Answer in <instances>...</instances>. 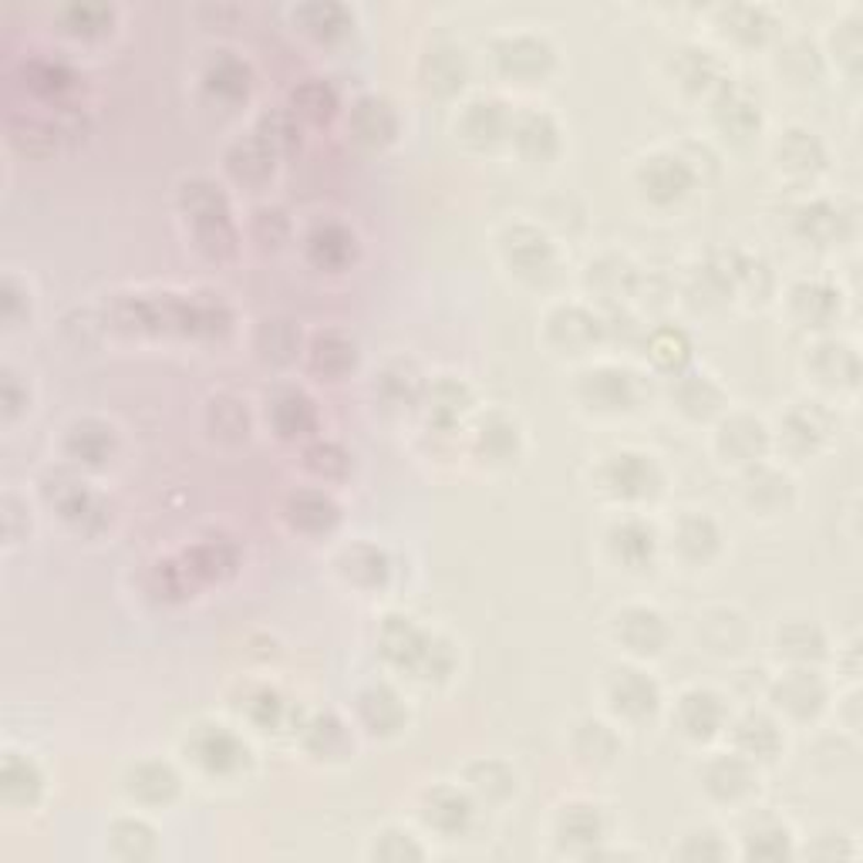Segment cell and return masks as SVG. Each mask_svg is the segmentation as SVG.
Instances as JSON below:
<instances>
[{
	"instance_id": "cell-1",
	"label": "cell",
	"mask_w": 863,
	"mask_h": 863,
	"mask_svg": "<svg viewBox=\"0 0 863 863\" xmlns=\"http://www.w3.org/2000/svg\"><path fill=\"white\" fill-rule=\"evenodd\" d=\"M382 651L391 665L398 668H408V671H435V655L439 645L432 638H425V634L412 624V621H405V617H388L385 631H382Z\"/></svg>"
},
{
	"instance_id": "cell-2",
	"label": "cell",
	"mask_w": 863,
	"mask_h": 863,
	"mask_svg": "<svg viewBox=\"0 0 863 863\" xmlns=\"http://www.w3.org/2000/svg\"><path fill=\"white\" fill-rule=\"evenodd\" d=\"M611 702L627 718H645L658 708V685L641 671L621 668L611 678Z\"/></svg>"
},
{
	"instance_id": "cell-3",
	"label": "cell",
	"mask_w": 863,
	"mask_h": 863,
	"mask_svg": "<svg viewBox=\"0 0 863 863\" xmlns=\"http://www.w3.org/2000/svg\"><path fill=\"white\" fill-rule=\"evenodd\" d=\"M641 186L651 200L658 203H671L678 200L692 186V169L681 162V159H671V156H655L641 166Z\"/></svg>"
},
{
	"instance_id": "cell-4",
	"label": "cell",
	"mask_w": 863,
	"mask_h": 863,
	"mask_svg": "<svg viewBox=\"0 0 863 863\" xmlns=\"http://www.w3.org/2000/svg\"><path fill=\"white\" fill-rule=\"evenodd\" d=\"M617 638L638 655H658L665 648V621L648 607H631L617 617Z\"/></svg>"
},
{
	"instance_id": "cell-5",
	"label": "cell",
	"mask_w": 863,
	"mask_h": 863,
	"mask_svg": "<svg viewBox=\"0 0 863 863\" xmlns=\"http://www.w3.org/2000/svg\"><path fill=\"white\" fill-rule=\"evenodd\" d=\"M193 756L209 772H230V769H237L247 759V746L237 736L226 733V729H203L193 739Z\"/></svg>"
},
{
	"instance_id": "cell-6",
	"label": "cell",
	"mask_w": 863,
	"mask_h": 863,
	"mask_svg": "<svg viewBox=\"0 0 863 863\" xmlns=\"http://www.w3.org/2000/svg\"><path fill=\"white\" fill-rule=\"evenodd\" d=\"M425 824L442 830V833H459L469 816H473V803L459 793V790H448V786H439L425 796Z\"/></svg>"
},
{
	"instance_id": "cell-7",
	"label": "cell",
	"mask_w": 863,
	"mask_h": 863,
	"mask_svg": "<svg viewBox=\"0 0 863 863\" xmlns=\"http://www.w3.org/2000/svg\"><path fill=\"white\" fill-rule=\"evenodd\" d=\"M351 132L365 146H385L395 135V112L382 99H361L351 112Z\"/></svg>"
},
{
	"instance_id": "cell-8",
	"label": "cell",
	"mask_w": 863,
	"mask_h": 863,
	"mask_svg": "<svg viewBox=\"0 0 863 863\" xmlns=\"http://www.w3.org/2000/svg\"><path fill=\"white\" fill-rule=\"evenodd\" d=\"M607 486L614 496L634 499V496H648L655 486V469L651 463H645L641 456H614L607 473H604Z\"/></svg>"
},
{
	"instance_id": "cell-9",
	"label": "cell",
	"mask_w": 863,
	"mask_h": 863,
	"mask_svg": "<svg viewBox=\"0 0 863 863\" xmlns=\"http://www.w3.org/2000/svg\"><path fill=\"white\" fill-rule=\"evenodd\" d=\"M678 722L692 739H708L722 725V705L708 692H689L678 705Z\"/></svg>"
},
{
	"instance_id": "cell-10",
	"label": "cell",
	"mask_w": 863,
	"mask_h": 863,
	"mask_svg": "<svg viewBox=\"0 0 863 863\" xmlns=\"http://www.w3.org/2000/svg\"><path fill=\"white\" fill-rule=\"evenodd\" d=\"M24 78H27L24 84L34 95L48 99V102H61V105L75 95V88H78V78L65 65H55V61H31Z\"/></svg>"
},
{
	"instance_id": "cell-11",
	"label": "cell",
	"mask_w": 863,
	"mask_h": 863,
	"mask_svg": "<svg viewBox=\"0 0 863 863\" xmlns=\"http://www.w3.org/2000/svg\"><path fill=\"white\" fill-rule=\"evenodd\" d=\"M270 419H274V429L284 439H297V435H307L314 429L317 412H314V405L304 391H284V395H277L274 408H270Z\"/></svg>"
},
{
	"instance_id": "cell-12",
	"label": "cell",
	"mask_w": 863,
	"mask_h": 863,
	"mask_svg": "<svg viewBox=\"0 0 863 863\" xmlns=\"http://www.w3.org/2000/svg\"><path fill=\"white\" fill-rule=\"evenodd\" d=\"M230 172L240 179V183H263L274 172V149H270L263 139H247V143H237L230 159H226Z\"/></svg>"
},
{
	"instance_id": "cell-13",
	"label": "cell",
	"mask_w": 863,
	"mask_h": 863,
	"mask_svg": "<svg viewBox=\"0 0 863 863\" xmlns=\"http://www.w3.org/2000/svg\"><path fill=\"white\" fill-rule=\"evenodd\" d=\"M307 253L317 266H328V270H341L351 257H354V237L344 230V226L331 223V226H321L310 243H307Z\"/></svg>"
},
{
	"instance_id": "cell-14",
	"label": "cell",
	"mask_w": 863,
	"mask_h": 863,
	"mask_svg": "<svg viewBox=\"0 0 863 863\" xmlns=\"http://www.w3.org/2000/svg\"><path fill=\"white\" fill-rule=\"evenodd\" d=\"M291 520L307 533H325L338 523V507L331 503V496L307 489L291 499Z\"/></svg>"
},
{
	"instance_id": "cell-15",
	"label": "cell",
	"mask_w": 863,
	"mask_h": 863,
	"mask_svg": "<svg viewBox=\"0 0 863 863\" xmlns=\"http://www.w3.org/2000/svg\"><path fill=\"white\" fill-rule=\"evenodd\" d=\"M776 699H780V705L786 712L806 718V715H813L816 708L824 705V685H820V678H813L806 671H793L783 685L776 689Z\"/></svg>"
},
{
	"instance_id": "cell-16",
	"label": "cell",
	"mask_w": 863,
	"mask_h": 863,
	"mask_svg": "<svg viewBox=\"0 0 863 863\" xmlns=\"http://www.w3.org/2000/svg\"><path fill=\"white\" fill-rule=\"evenodd\" d=\"M499 61H503V68H507L510 75H526V78H533V75H543V71L550 68L554 55H550V48H547L543 41L516 37V41H510L507 48H503Z\"/></svg>"
},
{
	"instance_id": "cell-17",
	"label": "cell",
	"mask_w": 863,
	"mask_h": 863,
	"mask_svg": "<svg viewBox=\"0 0 863 863\" xmlns=\"http://www.w3.org/2000/svg\"><path fill=\"white\" fill-rule=\"evenodd\" d=\"M361 718H365V725L372 733H398L401 729V722H405V708L401 702L388 692V689H372L361 695Z\"/></svg>"
},
{
	"instance_id": "cell-18",
	"label": "cell",
	"mask_w": 863,
	"mask_h": 863,
	"mask_svg": "<svg viewBox=\"0 0 863 863\" xmlns=\"http://www.w3.org/2000/svg\"><path fill=\"white\" fill-rule=\"evenodd\" d=\"M708 790L722 799H739L742 793L752 790V769L746 759L729 756V759H715L708 765Z\"/></svg>"
},
{
	"instance_id": "cell-19",
	"label": "cell",
	"mask_w": 863,
	"mask_h": 863,
	"mask_svg": "<svg viewBox=\"0 0 863 863\" xmlns=\"http://www.w3.org/2000/svg\"><path fill=\"white\" fill-rule=\"evenodd\" d=\"M183 560H186V567L193 570L196 580H216V577L234 574L237 550L230 547V543L209 540V543H200V547H193Z\"/></svg>"
},
{
	"instance_id": "cell-20",
	"label": "cell",
	"mask_w": 863,
	"mask_h": 863,
	"mask_svg": "<svg viewBox=\"0 0 863 863\" xmlns=\"http://www.w3.org/2000/svg\"><path fill=\"white\" fill-rule=\"evenodd\" d=\"M354 361H357V351L348 338L341 334H325V338H317L314 348H310V365L314 372H321V375H344L354 368Z\"/></svg>"
},
{
	"instance_id": "cell-21",
	"label": "cell",
	"mask_w": 863,
	"mask_h": 863,
	"mask_svg": "<svg viewBox=\"0 0 863 863\" xmlns=\"http://www.w3.org/2000/svg\"><path fill=\"white\" fill-rule=\"evenodd\" d=\"M128 790L139 799H146V803H166L179 790V780H175V772L166 762H143L139 769L132 772Z\"/></svg>"
},
{
	"instance_id": "cell-22",
	"label": "cell",
	"mask_w": 863,
	"mask_h": 863,
	"mask_svg": "<svg viewBox=\"0 0 863 863\" xmlns=\"http://www.w3.org/2000/svg\"><path fill=\"white\" fill-rule=\"evenodd\" d=\"M338 109V95L328 81L307 78L304 84L294 88V115L307 118V122H328Z\"/></svg>"
},
{
	"instance_id": "cell-23",
	"label": "cell",
	"mask_w": 863,
	"mask_h": 863,
	"mask_svg": "<svg viewBox=\"0 0 863 863\" xmlns=\"http://www.w3.org/2000/svg\"><path fill=\"white\" fill-rule=\"evenodd\" d=\"M68 452L78 463H105L112 452V429H105L102 422H81L71 429L68 435Z\"/></svg>"
},
{
	"instance_id": "cell-24",
	"label": "cell",
	"mask_w": 863,
	"mask_h": 863,
	"mask_svg": "<svg viewBox=\"0 0 863 863\" xmlns=\"http://www.w3.org/2000/svg\"><path fill=\"white\" fill-rule=\"evenodd\" d=\"M196 226V243L216 257V260H226L237 253V230L230 223V213H216V216H203V219H193Z\"/></svg>"
},
{
	"instance_id": "cell-25",
	"label": "cell",
	"mask_w": 863,
	"mask_h": 863,
	"mask_svg": "<svg viewBox=\"0 0 863 863\" xmlns=\"http://www.w3.org/2000/svg\"><path fill=\"white\" fill-rule=\"evenodd\" d=\"M206 88H209L216 99H223V102H240V99H247V92H250V71H247V65L237 61V58H223V61H216V65L209 68Z\"/></svg>"
},
{
	"instance_id": "cell-26",
	"label": "cell",
	"mask_w": 863,
	"mask_h": 863,
	"mask_svg": "<svg viewBox=\"0 0 863 863\" xmlns=\"http://www.w3.org/2000/svg\"><path fill=\"white\" fill-rule=\"evenodd\" d=\"M736 742H739L742 756L769 759L772 752L780 749V733H776V725H772L769 718H762V715H749V718L739 722Z\"/></svg>"
},
{
	"instance_id": "cell-27",
	"label": "cell",
	"mask_w": 863,
	"mask_h": 863,
	"mask_svg": "<svg viewBox=\"0 0 863 863\" xmlns=\"http://www.w3.org/2000/svg\"><path fill=\"white\" fill-rule=\"evenodd\" d=\"M341 570L361 587H378L388 577V560L375 547H351L341 557Z\"/></svg>"
},
{
	"instance_id": "cell-28",
	"label": "cell",
	"mask_w": 863,
	"mask_h": 863,
	"mask_svg": "<svg viewBox=\"0 0 863 863\" xmlns=\"http://www.w3.org/2000/svg\"><path fill=\"white\" fill-rule=\"evenodd\" d=\"M718 547V533L712 526V520L705 516H689L681 520L678 526V550L685 554L689 560H708Z\"/></svg>"
},
{
	"instance_id": "cell-29",
	"label": "cell",
	"mask_w": 863,
	"mask_h": 863,
	"mask_svg": "<svg viewBox=\"0 0 863 863\" xmlns=\"http://www.w3.org/2000/svg\"><path fill=\"white\" fill-rule=\"evenodd\" d=\"M37 793H41L37 769L27 759L8 756V762H4V799L18 803V806H27V803L37 799Z\"/></svg>"
},
{
	"instance_id": "cell-30",
	"label": "cell",
	"mask_w": 863,
	"mask_h": 863,
	"mask_svg": "<svg viewBox=\"0 0 863 863\" xmlns=\"http://www.w3.org/2000/svg\"><path fill=\"white\" fill-rule=\"evenodd\" d=\"M513 135H516L520 149L533 159H547L557 149V128L547 115H526Z\"/></svg>"
},
{
	"instance_id": "cell-31",
	"label": "cell",
	"mask_w": 863,
	"mask_h": 863,
	"mask_svg": "<svg viewBox=\"0 0 863 863\" xmlns=\"http://www.w3.org/2000/svg\"><path fill=\"white\" fill-rule=\"evenodd\" d=\"M510 260L513 266H520V274H533V270L550 266V243L547 237H540L533 230H516L510 234Z\"/></svg>"
},
{
	"instance_id": "cell-32",
	"label": "cell",
	"mask_w": 863,
	"mask_h": 863,
	"mask_svg": "<svg viewBox=\"0 0 863 863\" xmlns=\"http://www.w3.org/2000/svg\"><path fill=\"white\" fill-rule=\"evenodd\" d=\"M722 445L736 459H759L765 448V429L752 419H736L733 425L722 429Z\"/></svg>"
},
{
	"instance_id": "cell-33",
	"label": "cell",
	"mask_w": 863,
	"mask_h": 863,
	"mask_svg": "<svg viewBox=\"0 0 863 863\" xmlns=\"http://www.w3.org/2000/svg\"><path fill=\"white\" fill-rule=\"evenodd\" d=\"M614 547H617V554H621L627 564H641V560H648L651 550H655V530L645 526V523H638V520H631V523H624V526L614 530Z\"/></svg>"
},
{
	"instance_id": "cell-34",
	"label": "cell",
	"mask_w": 863,
	"mask_h": 863,
	"mask_svg": "<svg viewBox=\"0 0 863 863\" xmlns=\"http://www.w3.org/2000/svg\"><path fill=\"white\" fill-rule=\"evenodd\" d=\"M183 209H186L193 219L216 216V213H230L223 190L213 186V183H206V179H193V183L183 186Z\"/></svg>"
},
{
	"instance_id": "cell-35",
	"label": "cell",
	"mask_w": 863,
	"mask_h": 863,
	"mask_svg": "<svg viewBox=\"0 0 863 863\" xmlns=\"http://www.w3.org/2000/svg\"><path fill=\"white\" fill-rule=\"evenodd\" d=\"M304 31L317 34V37H338L348 27V11L338 4H307L294 14Z\"/></svg>"
},
{
	"instance_id": "cell-36",
	"label": "cell",
	"mask_w": 863,
	"mask_h": 863,
	"mask_svg": "<svg viewBox=\"0 0 863 863\" xmlns=\"http://www.w3.org/2000/svg\"><path fill=\"white\" fill-rule=\"evenodd\" d=\"M260 139L274 149V152H287L297 146L300 128H297V115L294 112H266L260 118Z\"/></svg>"
},
{
	"instance_id": "cell-37",
	"label": "cell",
	"mask_w": 863,
	"mask_h": 863,
	"mask_svg": "<svg viewBox=\"0 0 863 863\" xmlns=\"http://www.w3.org/2000/svg\"><path fill=\"white\" fill-rule=\"evenodd\" d=\"M560 833L570 843H594L601 837V820L594 806H567L560 816Z\"/></svg>"
},
{
	"instance_id": "cell-38",
	"label": "cell",
	"mask_w": 863,
	"mask_h": 863,
	"mask_svg": "<svg viewBox=\"0 0 863 863\" xmlns=\"http://www.w3.org/2000/svg\"><path fill=\"white\" fill-rule=\"evenodd\" d=\"M112 843H115V850L122 856L139 860V856H149L156 850V833L146 824H139V820H122L112 830Z\"/></svg>"
},
{
	"instance_id": "cell-39",
	"label": "cell",
	"mask_w": 863,
	"mask_h": 863,
	"mask_svg": "<svg viewBox=\"0 0 863 863\" xmlns=\"http://www.w3.org/2000/svg\"><path fill=\"white\" fill-rule=\"evenodd\" d=\"M260 351L263 357L270 361H277V365H284V361H291L297 354V334L287 321H266L260 328Z\"/></svg>"
},
{
	"instance_id": "cell-40",
	"label": "cell",
	"mask_w": 863,
	"mask_h": 863,
	"mask_svg": "<svg viewBox=\"0 0 863 863\" xmlns=\"http://www.w3.org/2000/svg\"><path fill=\"white\" fill-rule=\"evenodd\" d=\"M65 27L78 37H95V34H105L109 24H112V11L109 8H95V4H84V8H68L61 14Z\"/></svg>"
},
{
	"instance_id": "cell-41",
	"label": "cell",
	"mask_w": 863,
	"mask_h": 863,
	"mask_svg": "<svg viewBox=\"0 0 863 863\" xmlns=\"http://www.w3.org/2000/svg\"><path fill=\"white\" fill-rule=\"evenodd\" d=\"M304 463H307L310 473L325 476V479H341V476L348 473V456H344L338 445H331V442L310 445V448L304 452Z\"/></svg>"
},
{
	"instance_id": "cell-42",
	"label": "cell",
	"mask_w": 863,
	"mask_h": 863,
	"mask_svg": "<svg viewBox=\"0 0 863 863\" xmlns=\"http://www.w3.org/2000/svg\"><path fill=\"white\" fill-rule=\"evenodd\" d=\"M820 146L816 139H809L806 132H790L786 143L780 146V162H786L790 169H809V166H820Z\"/></svg>"
},
{
	"instance_id": "cell-43",
	"label": "cell",
	"mask_w": 863,
	"mask_h": 863,
	"mask_svg": "<svg viewBox=\"0 0 863 863\" xmlns=\"http://www.w3.org/2000/svg\"><path fill=\"white\" fill-rule=\"evenodd\" d=\"M213 429L226 439H240L247 435V408L234 398H216L213 401Z\"/></svg>"
},
{
	"instance_id": "cell-44",
	"label": "cell",
	"mask_w": 863,
	"mask_h": 863,
	"mask_svg": "<svg viewBox=\"0 0 863 863\" xmlns=\"http://www.w3.org/2000/svg\"><path fill=\"white\" fill-rule=\"evenodd\" d=\"M466 408V388L459 382H439L432 388V416L439 422H452L459 419Z\"/></svg>"
},
{
	"instance_id": "cell-45",
	"label": "cell",
	"mask_w": 863,
	"mask_h": 863,
	"mask_svg": "<svg viewBox=\"0 0 863 863\" xmlns=\"http://www.w3.org/2000/svg\"><path fill=\"white\" fill-rule=\"evenodd\" d=\"M492 772H496V762H476V765L469 769L473 790L482 793L486 799H507V796L513 793V776H510V772H503V776L496 780Z\"/></svg>"
},
{
	"instance_id": "cell-46",
	"label": "cell",
	"mask_w": 863,
	"mask_h": 863,
	"mask_svg": "<svg viewBox=\"0 0 863 863\" xmlns=\"http://www.w3.org/2000/svg\"><path fill=\"white\" fill-rule=\"evenodd\" d=\"M796 307H799V314L806 317V321H813V325H824V321H830V314L837 310V300H833V294L830 291H824V287H799L796 291Z\"/></svg>"
},
{
	"instance_id": "cell-47",
	"label": "cell",
	"mask_w": 863,
	"mask_h": 863,
	"mask_svg": "<svg viewBox=\"0 0 863 863\" xmlns=\"http://www.w3.org/2000/svg\"><path fill=\"white\" fill-rule=\"evenodd\" d=\"M307 739L314 742V749L321 752V756H338V749L331 742H338L341 749H348V733H344V725L331 715H321V718H314L310 722V729H307Z\"/></svg>"
},
{
	"instance_id": "cell-48",
	"label": "cell",
	"mask_w": 863,
	"mask_h": 863,
	"mask_svg": "<svg viewBox=\"0 0 863 863\" xmlns=\"http://www.w3.org/2000/svg\"><path fill=\"white\" fill-rule=\"evenodd\" d=\"M651 354H655L658 365H665V368H678L681 361L689 357V344H685V338L674 334V331H661V334L655 338V344H651Z\"/></svg>"
},
{
	"instance_id": "cell-49",
	"label": "cell",
	"mask_w": 863,
	"mask_h": 863,
	"mask_svg": "<svg viewBox=\"0 0 863 863\" xmlns=\"http://www.w3.org/2000/svg\"><path fill=\"white\" fill-rule=\"evenodd\" d=\"M590 385L607 388V395L598 398L601 408H621V405H627V385H631V382H627L624 372H598V375H590Z\"/></svg>"
},
{
	"instance_id": "cell-50",
	"label": "cell",
	"mask_w": 863,
	"mask_h": 863,
	"mask_svg": "<svg viewBox=\"0 0 863 863\" xmlns=\"http://www.w3.org/2000/svg\"><path fill=\"white\" fill-rule=\"evenodd\" d=\"M253 234L270 247V243H281L284 237H287V219H284V213L281 209H260L257 213V219H253Z\"/></svg>"
},
{
	"instance_id": "cell-51",
	"label": "cell",
	"mask_w": 863,
	"mask_h": 863,
	"mask_svg": "<svg viewBox=\"0 0 863 863\" xmlns=\"http://www.w3.org/2000/svg\"><path fill=\"white\" fill-rule=\"evenodd\" d=\"M250 712H253V718H257L260 725H274L277 715H281V699H277L274 692H260V699L250 705Z\"/></svg>"
}]
</instances>
